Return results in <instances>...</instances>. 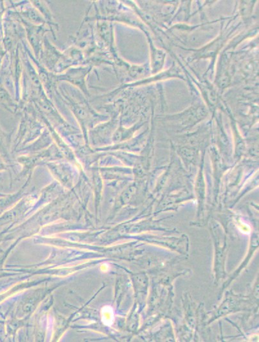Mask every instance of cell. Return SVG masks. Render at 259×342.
I'll use <instances>...</instances> for the list:
<instances>
[{
  "instance_id": "7a4b0ae2",
  "label": "cell",
  "mask_w": 259,
  "mask_h": 342,
  "mask_svg": "<svg viewBox=\"0 0 259 342\" xmlns=\"http://www.w3.org/2000/svg\"><path fill=\"white\" fill-rule=\"evenodd\" d=\"M101 270L103 272H107L109 270V266L107 265H104L101 266Z\"/></svg>"
},
{
  "instance_id": "6da1fadb",
  "label": "cell",
  "mask_w": 259,
  "mask_h": 342,
  "mask_svg": "<svg viewBox=\"0 0 259 342\" xmlns=\"http://www.w3.org/2000/svg\"><path fill=\"white\" fill-rule=\"evenodd\" d=\"M101 317L103 324L107 326H112L114 321V313L111 306H105L101 311Z\"/></svg>"
}]
</instances>
